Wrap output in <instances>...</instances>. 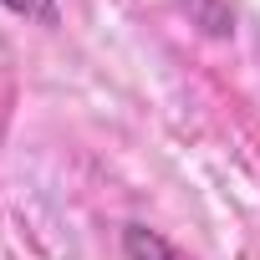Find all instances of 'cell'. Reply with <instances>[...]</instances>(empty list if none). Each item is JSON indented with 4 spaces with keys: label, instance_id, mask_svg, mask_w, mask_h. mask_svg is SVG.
Wrapping results in <instances>:
<instances>
[{
    "label": "cell",
    "instance_id": "6da1fadb",
    "mask_svg": "<svg viewBox=\"0 0 260 260\" xmlns=\"http://www.w3.org/2000/svg\"><path fill=\"white\" fill-rule=\"evenodd\" d=\"M122 250H127V260H179L153 230H143V224H127V235H122Z\"/></svg>",
    "mask_w": 260,
    "mask_h": 260
},
{
    "label": "cell",
    "instance_id": "7a4b0ae2",
    "mask_svg": "<svg viewBox=\"0 0 260 260\" xmlns=\"http://www.w3.org/2000/svg\"><path fill=\"white\" fill-rule=\"evenodd\" d=\"M11 16H26V21H41V26H56V0H0Z\"/></svg>",
    "mask_w": 260,
    "mask_h": 260
}]
</instances>
